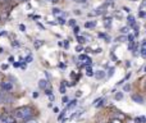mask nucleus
<instances>
[{
	"label": "nucleus",
	"mask_w": 146,
	"mask_h": 123,
	"mask_svg": "<svg viewBox=\"0 0 146 123\" xmlns=\"http://www.w3.org/2000/svg\"><path fill=\"white\" fill-rule=\"evenodd\" d=\"M14 114L17 118L23 119V121H28V119L33 116V110H32V108H30V106H22V108L15 109Z\"/></svg>",
	"instance_id": "obj_1"
},
{
	"label": "nucleus",
	"mask_w": 146,
	"mask_h": 123,
	"mask_svg": "<svg viewBox=\"0 0 146 123\" xmlns=\"http://www.w3.org/2000/svg\"><path fill=\"white\" fill-rule=\"evenodd\" d=\"M132 100L137 104H144L145 103L144 98H142L141 95H139V94H133V95H132Z\"/></svg>",
	"instance_id": "obj_2"
},
{
	"label": "nucleus",
	"mask_w": 146,
	"mask_h": 123,
	"mask_svg": "<svg viewBox=\"0 0 146 123\" xmlns=\"http://www.w3.org/2000/svg\"><path fill=\"white\" fill-rule=\"evenodd\" d=\"M1 87H3V90H5V91H10L13 88V83L9 82V81H4V82L1 83Z\"/></svg>",
	"instance_id": "obj_3"
},
{
	"label": "nucleus",
	"mask_w": 146,
	"mask_h": 123,
	"mask_svg": "<svg viewBox=\"0 0 146 123\" xmlns=\"http://www.w3.org/2000/svg\"><path fill=\"white\" fill-rule=\"evenodd\" d=\"M135 25H136V18L129 14L128 17H127V26H128V27H133Z\"/></svg>",
	"instance_id": "obj_4"
},
{
	"label": "nucleus",
	"mask_w": 146,
	"mask_h": 123,
	"mask_svg": "<svg viewBox=\"0 0 146 123\" xmlns=\"http://www.w3.org/2000/svg\"><path fill=\"white\" fill-rule=\"evenodd\" d=\"M1 123H15L14 121V118L13 117H10V116H4L1 118Z\"/></svg>",
	"instance_id": "obj_5"
},
{
	"label": "nucleus",
	"mask_w": 146,
	"mask_h": 123,
	"mask_svg": "<svg viewBox=\"0 0 146 123\" xmlns=\"http://www.w3.org/2000/svg\"><path fill=\"white\" fill-rule=\"evenodd\" d=\"M94 76H95L96 80H103V78H105V72L104 70H98L96 73H94Z\"/></svg>",
	"instance_id": "obj_6"
},
{
	"label": "nucleus",
	"mask_w": 146,
	"mask_h": 123,
	"mask_svg": "<svg viewBox=\"0 0 146 123\" xmlns=\"http://www.w3.org/2000/svg\"><path fill=\"white\" fill-rule=\"evenodd\" d=\"M77 103H78L77 100H72V101H69V103L67 104V108H66V110H71V109H73V108H74V106H77Z\"/></svg>",
	"instance_id": "obj_7"
},
{
	"label": "nucleus",
	"mask_w": 146,
	"mask_h": 123,
	"mask_svg": "<svg viewBox=\"0 0 146 123\" xmlns=\"http://www.w3.org/2000/svg\"><path fill=\"white\" fill-rule=\"evenodd\" d=\"M85 27L86 28H94V27H96V21H87V22L85 23Z\"/></svg>",
	"instance_id": "obj_8"
},
{
	"label": "nucleus",
	"mask_w": 146,
	"mask_h": 123,
	"mask_svg": "<svg viewBox=\"0 0 146 123\" xmlns=\"http://www.w3.org/2000/svg\"><path fill=\"white\" fill-rule=\"evenodd\" d=\"M86 74H87L88 77H92L94 76V70H92V68H91V65H86Z\"/></svg>",
	"instance_id": "obj_9"
},
{
	"label": "nucleus",
	"mask_w": 146,
	"mask_h": 123,
	"mask_svg": "<svg viewBox=\"0 0 146 123\" xmlns=\"http://www.w3.org/2000/svg\"><path fill=\"white\" fill-rule=\"evenodd\" d=\"M46 86H48V81L46 80H40L38 81V87L40 88H46Z\"/></svg>",
	"instance_id": "obj_10"
},
{
	"label": "nucleus",
	"mask_w": 146,
	"mask_h": 123,
	"mask_svg": "<svg viewBox=\"0 0 146 123\" xmlns=\"http://www.w3.org/2000/svg\"><path fill=\"white\" fill-rule=\"evenodd\" d=\"M77 41H78V44H81V45H82V44H85L86 41H87V39H86L85 36H80V35H77Z\"/></svg>",
	"instance_id": "obj_11"
},
{
	"label": "nucleus",
	"mask_w": 146,
	"mask_h": 123,
	"mask_svg": "<svg viewBox=\"0 0 146 123\" xmlns=\"http://www.w3.org/2000/svg\"><path fill=\"white\" fill-rule=\"evenodd\" d=\"M121 33H122V35H128V33H129V27H128V26L122 27L121 28Z\"/></svg>",
	"instance_id": "obj_12"
},
{
	"label": "nucleus",
	"mask_w": 146,
	"mask_h": 123,
	"mask_svg": "<svg viewBox=\"0 0 146 123\" xmlns=\"http://www.w3.org/2000/svg\"><path fill=\"white\" fill-rule=\"evenodd\" d=\"M115 41L117 43H124V41H127V35H123V36H119V37H117L115 39Z\"/></svg>",
	"instance_id": "obj_13"
},
{
	"label": "nucleus",
	"mask_w": 146,
	"mask_h": 123,
	"mask_svg": "<svg viewBox=\"0 0 146 123\" xmlns=\"http://www.w3.org/2000/svg\"><path fill=\"white\" fill-rule=\"evenodd\" d=\"M135 122L136 123H146V117H137V118L135 119Z\"/></svg>",
	"instance_id": "obj_14"
},
{
	"label": "nucleus",
	"mask_w": 146,
	"mask_h": 123,
	"mask_svg": "<svg viewBox=\"0 0 146 123\" xmlns=\"http://www.w3.org/2000/svg\"><path fill=\"white\" fill-rule=\"evenodd\" d=\"M133 30H135V35L133 36H139V33H140V26H137V23L133 26Z\"/></svg>",
	"instance_id": "obj_15"
},
{
	"label": "nucleus",
	"mask_w": 146,
	"mask_h": 123,
	"mask_svg": "<svg viewBox=\"0 0 146 123\" xmlns=\"http://www.w3.org/2000/svg\"><path fill=\"white\" fill-rule=\"evenodd\" d=\"M135 36L132 35V33H128V35H127V41H128V43H135Z\"/></svg>",
	"instance_id": "obj_16"
},
{
	"label": "nucleus",
	"mask_w": 146,
	"mask_h": 123,
	"mask_svg": "<svg viewBox=\"0 0 146 123\" xmlns=\"http://www.w3.org/2000/svg\"><path fill=\"white\" fill-rule=\"evenodd\" d=\"M60 92L63 94H66V81H63V82H62V85H60Z\"/></svg>",
	"instance_id": "obj_17"
},
{
	"label": "nucleus",
	"mask_w": 146,
	"mask_h": 123,
	"mask_svg": "<svg viewBox=\"0 0 146 123\" xmlns=\"http://www.w3.org/2000/svg\"><path fill=\"white\" fill-rule=\"evenodd\" d=\"M108 72H109V73H108V74H105V76H106V77H108V78H110L111 76L114 74V68H113V67H110V68H109V70H108Z\"/></svg>",
	"instance_id": "obj_18"
},
{
	"label": "nucleus",
	"mask_w": 146,
	"mask_h": 123,
	"mask_svg": "<svg viewBox=\"0 0 146 123\" xmlns=\"http://www.w3.org/2000/svg\"><path fill=\"white\" fill-rule=\"evenodd\" d=\"M114 98H115V100H122L123 99V92H117Z\"/></svg>",
	"instance_id": "obj_19"
},
{
	"label": "nucleus",
	"mask_w": 146,
	"mask_h": 123,
	"mask_svg": "<svg viewBox=\"0 0 146 123\" xmlns=\"http://www.w3.org/2000/svg\"><path fill=\"white\" fill-rule=\"evenodd\" d=\"M41 45H44V41H42V40H37V41H35V48H40Z\"/></svg>",
	"instance_id": "obj_20"
},
{
	"label": "nucleus",
	"mask_w": 146,
	"mask_h": 123,
	"mask_svg": "<svg viewBox=\"0 0 146 123\" xmlns=\"http://www.w3.org/2000/svg\"><path fill=\"white\" fill-rule=\"evenodd\" d=\"M32 59H33V57L30 54V55H27V57H26L25 62H26V63H31V62H32Z\"/></svg>",
	"instance_id": "obj_21"
},
{
	"label": "nucleus",
	"mask_w": 146,
	"mask_h": 123,
	"mask_svg": "<svg viewBox=\"0 0 146 123\" xmlns=\"http://www.w3.org/2000/svg\"><path fill=\"white\" fill-rule=\"evenodd\" d=\"M145 7H146V0H142L141 4H140V7H139V9H140V10H142Z\"/></svg>",
	"instance_id": "obj_22"
},
{
	"label": "nucleus",
	"mask_w": 146,
	"mask_h": 123,
	"mask_svg": "<svg viewBox=\"0 0 146 123\" xmlns=\"http://www.w3.org/2000/svg\"><path fill=\"white\" fill-rule=\"evenodd\" d=\"M73 32H74V35L77 36L78 33H80V27H78V26H74V28H73Z\"/></svg>",
	"instance_id": "obj_23"
},
{
	"label": "nucleus",
	"mask_w": 146,
	"mask_h": 123,
	"mask_svg": "<svg viewBox=\"0 0 146 123\" xmlns=\"http://www.w3.org/2000/svg\"><path fill=\"white\" fill-rule=\"evenodd\" d=\"M92 53H95V54H101V53H103V49H101V48H98V49H95Z\"/></svg>",
	"instance_id": "obj_24"
},
{
	"label": "nucleus",
	"mask_w": 146,
	"mask_h": 123,
	"mask_svg": "<svg viewBox=\"0 0 146 123\" xmlns=\"http://www.w3.org/2000/svg\"><path fill=\"white\" fill-rule=\"evenodd\" d=\"M58 23L59 25H66V19L64 18H58Z\"/></svg>",
	"instance_id": "obj_25"
},
{
	"label": "nucleus",
	"mask_w": 146,
	"mask_h": 123,
	"mask_svg": "<svg viewBox=\"0 0 146 123\" xmlns=\"http://www.w3.org/2000/svg\"><path fill=\"white\" fill-rule=\"evenodd\" d=\"M86 58H87V55H85V54H81V55L78 57V59H80V61H83V62L86 61Z\"/></svg>",
	"instance_id": "obj_26"
},
{
	"label": "nucleus",
	"mask_w": 146,
	"mask_h": 123,
	"mask_svg": "<svg viewBox=\"0 0 146 123\" xmlns=\"http://www.w3.org/2000/svg\"><path fill=\"white\" fill-rule=\"evenodd\" d=\"M53 14H60V9H58V8H54L53 9Z\"/></svg>",
	"instance_id": "obj_27"
},
{
	"label": "nucleus",
	"mask_w": 146,
	"mask_h": 123,
	"mask_svg": "<svg viewBox=\"0 0 146 123\" xmlns=\"http://www.w3.org/2000/svg\"><path fill=\"white\" fill-rule=\"evenodd\" d=\"M145 15H146V13L144 12V10H140V12H139V17L140 18H144Z\"/></svg>",
	"instance_id": "obj_28"
},
{
	"label": "nucleus",
	"mask_w": 146,
	"mask_h": 123,
	"mask_svg": "<svg viewBox=\"0 0 146 123\" xmlns=\"http://www.w3.org/2000/svg\"><path fill=\"white\" fill-rule=\"evenodd\" d=\"M104 40H105V43H111V37H110V36H109V35H106Z\"/></svg>",
	"instance_id": "obj_29"
},
{
	"label": "nucleus",
	"mask_w": 146,
	"mask_h": 123,
	"mask_svg": "<svg viewBox=\"0 0 146 123\" xmlns=\"http://www.w3.org/2000/svg\"><path fill=\"white\" fill-rule=\"evenodd\" d=\"M82 50H83V48H82V46H81V45H78L77 48H76V51H77V53H81V51H82Z\"/></svg>",
	"instance_id": "obj_30"
},
{
	"label": "nucleus",
	"mask_w": 146,
	"mask_h": 123,
	"mask_svg": "<svg viewBox=\"0 0 146 123\" xmlns=\"http://www.w3.org/2000/svg\"><path fill=\"white\" fill-rule=\"evenodd\" d=\"M69 26H73V27H74L76 26V19H69Z\"/></svg>",
	"instance_id": "obj_31"
},
{
	"label": "nucleus",
	"mask_w": 146,
	"mask_h": 123,
	"mask_svg": "<svg viewBox=\"0 0 146 123\" xmlns=\"http://www.w3.org/2000/svg\"><path fill=\"white\" fill-rule=\"evenodd\" d=\"M69 103V99L67 96H63V104H68Z\"/></svg>",
	"instance_id": "obj_32"
},
{
	"label": "nucleus",
	"mask_w": 146,
	"mask_h": 123,
	"mask_svg": "<svg viewBox=\"0 0 146 123\" xmlns=\"http://www.w3.org/2000/svg\"><path fill=\"white\" fill-rule=\"evenodd\" d=\"M123 90H124V91H129V90H131V85H126V86L123 87Z\"/></svg>",
	"instance_id": "obj_33"
},
{
	"label": "nucleus",
	"mask_w": 146,
	"mask_h": 123,
	"mask_svg": "<svg viewBox=\"0 0 146 123\" xmlns=\"http://www.w3.org/2000/svg\"><path fill=\"white\" fill-rule=\"evenodd\" d=\"M123 10H124V12H126V13H128V14H129V13H131V9H129L128 7H123Z\"/></svg>",
	"instance_id": "obj_34"
},
{
	"label": "nucleus",
	"mask_w": 146,
	"mask_h": 123,
	"mask_svg": "<svg viewBox=\"0 0 146 123\" xmlns=\"http://www.w3.org/2000/svg\"><path fill=\"white\" fill-rule=\"evenodd\" d=\"M66 113H67V110H63V112H62V114H60V116H59V119H62V118H63V117L66 116Z\"/></svg>",
	"instance_id": "obj_35"
},
{
	"label": "nucleus",
	"mask_w": 146,
	"mask_h": 123,
	"mask_svg": "<svg viewBox=\"0 0 146 123\" xmlns=\"http://www.w3.org/2000/svg\"><path fill=\"white\" fill-rule=\"evenodd\" d=\"M110 123H122L121 119H113V121H110Z\"/></svg>",
	"instance_id": "obj_36"
},
{
	"label": "nucleus",
	"mask_w": 146,
	"mask_h": 123,
	"mask_svg": "<svg viewBox=\"0 0 146 123\" xmlns=\"http://www.w3.org/2000/svg\"><path fill=\"white\" fill-rule=\"evenodd\" d=\"M99 37H101V39H105V36H106V33H99Z\"/></svg>",
	"instance_id": "obj_37"
},
{
	"label": "nucleus",
	"mask_w": 146,
	"mask_h": 123,
	"mask_svg": "<svg viewBox=\"0 0 146 123\" xmlns=\"http://www.w3.org/2000/svg\"><path fill=\"white\" fill-rule=\"evenodd\" d=\"M19 30H21V31H25V30H26L25 25H19Z\"/></svg>",
	"instance_id": "obj_38"
},
{
	"label": "nucleus",
	"mask_w": 146,
	"mask_h": 123,
	"mask_svg": "<svg viewBox=\"0 0 146 123\" xmlns=\"http://www.w3.org/2000/svg\"><path fill=\"white\" fill-rule=\"evenodd\" d=\"M126 67H127V68L131 67V62H129V61H128V62H126Z\"/></svg>",
	"instance_id": "obj_39"
},
{
	"label": "nucleus",
	"mask_w": 146,
	"mask_h": 123,
	"mask_svg": "<svg viewBox=\"0 0 146 123\" xmlns=\"http://www.w3.org/2000/svg\"><path fill=\"white\" fill-rule=\"evenodd\" d=\"M63 45H64V48H68V46H69V43H68V41H66Z\"/></svg>",
	"instance_id": "obj_40"
},
{
	"label": "nucleus",
	"mask_w": 146,
	"mask_h": 123,
	"mask_svg": "<svg viewBox=\"0 0 146 123\" xmlns=\"http://www.w3.org/2000/svg\"><path fill=\"white\" fill-rule=\"evenodd\" d=\"M74 1H77V3H86L87 0H74Z\"/></svg>",
	"instance_id": "obj_41"
},
{
	"label": "nucleus",
	"mask_w": 146,
	"mask_h": 123,
	"mask_svg": "<svg viewBox=\"0 0 146 123\" xmlns=\"http://www.w3.org/2000/svg\"><path fill=\"white\" fill-rule=\"evenodd\" d=\"M74 14H77V15H80V14H81V12H80V10H78V9H77V10H74Z\"/></svg>",
	"instance_id": "obj_42"
},
{
	"label": "nucleus",
	"mask_w": 146,
	"mask_h": 123,
	"mask_svg": "<svg viewBox=\"0 0 146 123\" xmlns=\"http://www.w3.org/2000/svg\"><path fill=\"white\" fill-rule=\"evenodd\" d=\"M14 67H21V63H14Z\"/></svg>",
	"instance_id": "obj_43"
},
{
	"label": "nucleus",
	"mask_w": 146,
	"mask_h": 123,
	"mask_svg": "<svg viewBox=\"0 0 146 123\" xmlns=\"http://www.w3.org/2000/svg\"><path fill=\"white\" fill-rule=\"evenodd\" d=\"M26 123H37V122H36V121H27Z\"/></svg>",
	"instance_id": "obj_44"
},
{
	"label": "nucleus",
	"mask_w": 146,
	"mask_h": 123,
	"mask_svg": "<svg viewBox=\"0 0 146 123\" xmlns=\"http://www.w3.org/2000/svg\"><path fill=\"white\" fill-rule=\"evenodd\" d=\"M48 1H50V3H56L58 0H48Z\"/></svg>",
	"instance_id": "obj_45"
},
{
	"label": "nucleus",
	"mask_w": 146,
	"mask_h": 123,
	"mask_svg": "<svg viewBox=\"0 0 146 123\" xmlns=\"http://www.w3.org/2000/svg\"><path fill=\"white\" fill-rule=\"evenodd\" d=\"M19 1H27V0H19Z\"/></svg>",
	"instance_id": "obj_46"
},
{
	"label": "nucleus",
	"mask_w": 146,
	"mask_h": 123,
	"mask_svg": "<svg viewBox=\"0 0 146 123\" xmlns=\"http://www.w3.org/2000/svg\"><path fill=\"white\" fill-rule=\"evenodd\" d=\"M144 70H145V72H146V65H145V68H144Z\"/></svg>",
	"instance_id": "obj_47"
},
{
	"label": "nucleus",
	"mask_w": 146,
	"mask_h": 123,
	"mask_svg": "<svg viewBox=\"0 0 146 123\" xmlns=\"http://www.w3.org/2000/svg\"><path fill=\"white\" fill-rule=\"evenodd\" d=\"M131 1H137V0H131Z\"/></svg>",
	"instance_id": "obj_48"
},
{
	"label": "nucleus",
	"mask_w": 146,
	"mask_h": 123,
	"mask_svg": "<svg viewBox=\"0 0 146 123\" xmlns=\"http://www.w3.org/2000/svg\"><path fill=\"white\" fill-rule=\"evenodd\" d=\"M145 87H146V86H145Z\"/></svg>",
	"instance_id": "obj_49"
}]
</instances>
